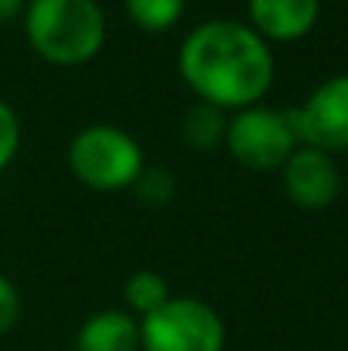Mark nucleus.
I'll use <instances>...</instances> for the list:
<instances>
[{"label": "nucleus", "mask_w": 348, "mask_h": 351, "mask_svg": "<svg viewBox=\"0 0 348 351\" xmlns=\"http://www.w3.org/2000/svg\"><path fill=\"white\" fill-rule=\"evenodd\" d=\"M179 74L197 102L219 111H244L262 102L275 84V53L250 25L210 19L182 40Z\"/></svg>", "instance_id": "obj_1"}, {"label": "nucleus", "mask_w": 348, "mask_h": 351, "mask_svg": "<svg viewBox=\"0 0 348 351\" xmlns=\"http://www.w3.org/2000/svg\"><path fill=\"white\" fill-rule=\"evenodd\" d=\"M105 12L96 0H28L25 37L40 59L59 68L92 62L105 47Z\"/></svg>", "instance_id": "obj_2"}, {"label": "nucleus", "mask_w": 348, "mask_h": 351, "mask_svg": "<svg viewBox=\"0 0 348 351\" xmlns=\"http://www.w3.org/2000/svg\"><path fill=\"white\" fill-rule=\"evenodd\" d=\"M68 167L74 179L92 191H121L136 185L145 170V154L127 130L92 123L71 139Z\"/></svg>", "instance_id": "obj_3"}, {"label": "nucleus", "mask_w": 348, "mask_h": 351, "mask_svg": "<svg viewBox=\"0 0 348 351\" xmlns=\"http://www.w3.org/2000/svg\"><path fill=\"white\" fill-rule=\"evenodd\" d=\"M142 351H225L219 311L191 296H170L139 321Z\"/></svg>", "instance_id": "obj_4"}, {"label": "nucleus", "mask_w": 348, "mask_h": 351, "mask_svg": "<svg viewBox=\"0 0 348 351\" xmlns=\"http://www.w3.org/2000/svg\"><path fill=\"white\" fill-rule=\"evenodd\" d=\"M222 142L240 167L256 173L281 170L290 154L299 148V136H296L290 111L262 108V105L234 111Z\"/></svg>", "instance_id": "obj_5"}, {"label": "nucleus", "mask_w": 348, "mask_h": 351, "mask_svg": "<svg viewBox=\"0 0 348 351\" xmlns=\"http://www.w3.org/2000/svg\"><path fill=\"white\" fill-rule=\"evenodd\" d=\"M299 142L318 152H348V74L314 86L306 105L290 111Z\"/></svg>", "instance_id": "obj_6"}, {"label": "nucleus", "mask_w": 348, "mask_h": 351, "mask_svg": "<svg viewBox=\"0 0 348 351\" xmlns=\"http://www.w3.org/2000/svg\"><path fill=\"white\" fill-rule=\"evenodd\" d=\"M284 191L302 210H324L339 194V170L327 152H318L312 145H299L281 167Z\"/></svg>", "instance_id": "obj_7"}, {"label": "nucleus", "mask_w": 348, "mask_h": 351, "mask_svg": "<svg viewBox=\"0 0 348 351\" xmlns=\"http://www.w3.org/2000/svg\"><path fill=\"white\" fill-rule=\"evenodd\" d=\"M250 28L262 40L290 43L314 28L321 0H247Z\"/></svg>", "instance_id": "obj_8"}, {"label": "nucleus", "mask_w": 348, "mask_h": 351, "mask_svg": "<svg viewBox=\"0 0 348 351\" xmlns=\"http://www.w3.org/2000/svg\"><path fill=\"white\" fill-rule=\"evenodd\" d=\"M74 351H142L139 321L127 311H96L80 324Z\"/></svg>", "instance_id": "obj_9"}, {"label": "nucleus", "mask_w": 348, "mask_h": 351, "mask_svg": "<svg viewBox=\"0 0 348 351\" xmlns=\"http://www.w3.org/2000/svg\"><path fill=\"white\" fill-rule=\"evenodd\" d=\"M225 111L213 108L207 102H197L185 111V121H182V136L191 148H201V152H210L216 148L222 139H225Z\"/></svg>", "instance_id": "obj_10"}, {"label": "nucleus", "mask_w": 348, "mask_h": 351, "mask_svg": "<svg viewBox=\"0 0 348 351\" xmlns=\"http://www.w3.org/2000/svg\"><path fill=\"white\" fill-rule=\"evenodd\" d=\"M123 299L127 305L136 311V315H151L160 305L170 299V284L164 280V274L151 271V268H142V271H133L123 284Z\"/></svg>", "instance_id": "obj_11"}, {"label": "nucleus", "mask_w": 348, "mask_h": 351, "mask_svg": "<svg viewBox=\"0 0 348 351\" xmlns=\"http://www.w3.org/2000/svg\"><path fill=\"white\" fill-rule=\"evenodd\" d=\"M127 16L133 25H139L142 31H166L182 19L185 0H123Z\"/></svg>", "instance_id": "obj_12"}, {"label": "nucleus", "mask_w": 348, "mask_h": 351, "mask_svg": "<svg viewBox=\"0 0 348 351\" xmlns=\"http://www.w3.org/2000/svg\"><path fill=\"white\" fill-rule=\"evenodd\" d=\"M18 142H22V127L18 117L10 105L0 99V173L12 164V158L18 154Z\"/></svg>", "instance_id": "obj_13"}, {"label": "nucleus", "mask_w": 348, "mask_h": 351, "mask_svg": "<svg viewBox=\"0 0 348 351\" xmlns=\"http://www.w3.org/2000/svg\"><path fill=\"white\" fill-rule=\"evenodd\" d=\"M18 315H22V299H18L16 284L6 274H0V336H6L16 327Z\"/></svg>", "instance_id": "obj_14"}, {"label": "nucleus", "mask_w": 348, "mask_h": 351, "mask_svg": "<svg viewBox=\"0 0 348 351\" xmlns=\"http://www.w3.org/2000/svg\"><path fill=\"white\" fill-rule=\"evenodd\" d=\"M136 182H139V188H142V197L151 200V204H166V200L173 197V191H176L173 176L164 170H142V176Z\"/></svg>", "instance_id": "obj_15"}, {"label": "nucleus", "mask_w": 348, "mask_h": 351, "mask_svg": "<svg viewBox=\"0 0 348 351\" xmlns=\"http://www.w3.org/2000/svg\"><path fill=\"white\" fill-rule=\"evenodd\" d=\"M28 6V0H0V22H12L18 19Z\"/></svg>", "instance_id": "obj_16"}]
</instances>
